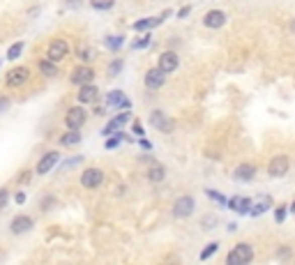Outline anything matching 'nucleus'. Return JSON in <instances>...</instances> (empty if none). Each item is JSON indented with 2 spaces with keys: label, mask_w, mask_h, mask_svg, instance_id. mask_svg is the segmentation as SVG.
I'll return each mask as SVG.
<instances>
[{
  "label": "nucleus",
  "mask_w": 295,
  "mask_h": 265,
  "mask_svg": "<svg viewBox=\"0 0 295 265\" xmlns=\"http://www.w3.org/2000/svg\"><path fill=\"white\" fill-rule=\"evenodd\" d=\"M150 42H153V39H150V35H143V37H138V39H134V42H131V49H148V46H150Z\"/></svg>",
  "instance_id": "nucleus-29"
},
{
  "label": "nucleus",
  "mask_w": 295,
  "mask_h": 265,
  "mask_svg": "<svg viewBox=\"0 0 295 265\" xmlns=\"http://www.w3.org/2000/svg\"><path fill=\"white\" fill-rule=\"evenodd\" d=\"M7 196H10V189H7V187H3V189H0V208H5Z\"/></svg>",
  "instance_id": "nucleus-36"
},
{
  "label": "nucleus",
  "mask_w": 295,
  "mask_h": 265,
  "mask_svg": "<svg viewBox=\"0 0 295 265\" xmlns=\"http://www.w3.org/2000/svg\"><path fill=\"white\" fill-rule=\"evenodd\" d=\"M53 206H55V198H53V196H49V198H42V203H39V208H42L44 212L51 210Z\"/></svg>",
  "instance_id": "nucleus-34"
},
{
  "label": "nucleus",
  "mask_w": 295,
  "mask_h": 265,
  "mask_svg": "<svg viewBox=\"0 0 295 265\" xmlns=\"http://www.w3.org/2000/svg\"><path fill=\"white\" fill-rule=\"evenodd\" d=\"M122 72V60H113L109 67V76H115V74H120Z\"/></svg>",
  "instance_id": "nucleus-31"
},
{
  "label": "nucleus",
  "mask_w": 295,
  "mask_h": 265,
  "mask_svg": "<svg viewBox=\"0 0 295 265\" xmlns=\"http://www.w3.org/2000/svg\"><path fill=\"white\" fill-rule=\"evenodd\" d=\"M134 134H138V136H143V127L138 122H134Z\"/></svg>",
  "instance_id": "nucleus-40"
},
{
  "label": "nucleus",
  "mask_w": 295,
  "mask_h": 265,
  "mask_svg": "<svg viewBox=\"0 0 295 265\" xmlns=\"http://www.w3.org/2000/svg\"><path fill=\"white\" fill-rule=\"evenodd\" d=\"M229 203V208L233 212H238V215H249V206H252V201L245 198V196H233L231 201H226Z\"/></svg>",
  "instance_id": "nucleus-19"
},
{
  "label": "nucleus",
  "mask_w": 295,
  "mask_h": 265,
  "mask_svg": "<svg viewBox=\"0 0 295 265\" xmlns=\"http://www.w3.org/2000/svg\"><path fill=\"white\" fill-rule=\"evenodd\" d=\"M28 81H30V70H28V67H21V65L12 67L5 76L7 88H21V86H26Z\"/></svg>",
  "instance_id": "nucleus-2"
},
{
  "label": "nucleus",
  "mask_w": 295,
  "mask_h": 265,
  "mask_svg": "<svg viewBox=\"0 0 295 265\" xmlns=\"http://www.w3.org/2000/svg\"><path fill=\"white\" fill-rule=\"evenodd\" d=\"M23 53V42H17V44H12L10 49H7V60H17L19 55Z\"/></svg>",
  "instance_id": "nucleus-27"
},
{
  "label": "nucleus",
  "mask_w": 295,
  "mask_h": 265,
  "mask_svg": "<svg viewBox=\"0 0 295 265\" xmlns=\"http://www.w3.org/2000/svg\"><path fill=\"white\" fill-rule=\"evenodd\" d=\"M226 23V14L222 10H210L208 14H205V19H203V26L210 28V30H217V28H222Z\"/></svg>",
  "instance_id": "nucleus-13"
},
{
  "label": "nucleus",
  "mask_w": 295,
  "mask_h": 265,
  "mask_svg": "<svg viewBox=\"0 0 295 265\" xmlns=\"http://www.w3.org/2000/svg\"><path fill=\"white\" fill-rule=\"evenodd\" d=\"M127 139H129V136H127V134H122V131H120V134H115L113 139H109V141H106L104 146H106V150H113V148H118L122 141H127Z\"/></svg>",
  "instance_id": "nucleus-26"
},
{
  "label": "nucleus",
  "mask_w": 295,
  "mask_h": 265,
  "mask_svg": "<svg viewBox=\"0 0 295 265\" xmlns=\"http://www.w3.org/2000/svg\"><path fill=\"white\" fill-rule=\"evenodd\" d=\"M288 157H284V155H277V157L272 159V162L268 164V173L272 175V178H281V175L288 173Z\"/></svg>",
  "instance_id": "nucleus-8"
},
{
  "label": "nucleus",
  "mask_w": 295,
  "mask_h": 265,
  "mask_svg": "<svg viewBox=\"0 0 295 265\" xmlns=\"http://www.w3.org/2000/svg\"><path fill=\"white\" fill-rule=\"evenodd\" d=\"M203 226H214V217H208V219H203Z\"/></svg>",
  "instance_id": "nucleus-41"
},
{
  "label": "nucleus",
  "mask_w": 295,
  "mask_h": 265,
  "mask_svg": "<svg viewBox=\"0 0 295 265\" xmlns=\"http://www.w3.org/2000/svg\"><path fill=\"white\" fill-rule=\"evenodd\" d=\"M79 102L81 104H95L99 99V88L93 83H86V86H79Z\"/></svg>",
  "instance_id": "nucleus-11"
},
{
  "label": "nucleus",
  "mask_w": 295,
  "mask_h": 265,
  "mask_svg": "<svg viewBox=\"0 0 295 265\" xmlns=\"http://www.w3.org/2000/svg\"><path fill=\"white\" fill-rule=\"evenodd\" d=\"M104 182V171L102 168H86L81 173V184L86 189H97Z\"/></svg>",
  "instance_id": "nucleus-5"
},
{
  "label": "nucleus",
  "mask_w": 295,
  "mask_h": 265,
  "mask_svg": "<svg viewBox=\"0 0 295 265\" xmlns=\"http://www.w3.org/2000/svg\"><path fill=\"white\" fill-rule=\"evenodd\" d=\"M148 180H150V182H162V180H166V168L162 166V164H153V166L148 168Z\"/></svg>",
  "instance_id": "nucleus-22"
},
{
  "label": "nucleus",
  "mask_w": 295,
  "mask_h": 265,
  "mask_svg": "<svg viewBox=\"0 0 295 265\" xmlns=\"http://www.w3.org/2000/svg\"><path fill=\"white\" fill-rule=\"evenodd\" d=\"M141 146L145 148V150H150V148H153V146H150V141H145V139H141Z\"/></svg>",
  "instance_id": "nucleus-44"
},
{
  "label": "nucleus",
  "mask_w": 295,
  "mask_h": 265,
  "mask_svg": "<svg viewBox=\"0 0 295 265\" xmlns=\"http://www.w3.org/2000/svg\"><path fill=\"white\" fill-rule=\"evenodd\" d=\"M30 178H33V171H21V175H19V184H26V182H30Z\"/></svg>",
  "instance_id": "nucleus-35"
},
{
  "label": "nucleus",
  "mask_w": 295,
  "mask_h": 265,
  "mask_svg": "<svg viewBox=\"0 0 295 265\" xmlns=\"http://www.w3.org/2000/svg\"><path fill=\"white\" fill-rule=\"evenodd\" d=\"M290 30H293V33H295V21H293V23H290Z\"/></svg>",
  "instance_id": "nucleus-46"
},
{
  "label": "nucleus",
  "mask_w": 295,
  "mask_h": 265,
  "mask_svg": "<svg viewBox=\"0 0 295 265\" xmlns=\"http://www.w3.org/2000/svg\"><path fill=\"white\" fill-rule=\"evenodd\" d=\"M178 65H180V58H178V53H173V51H166V53L159 55V70L162 72H175L178 70Z\"/></svg>",
  "instance_id": "nucleus-15"
},
{
  "label": "nucleus",
  "mask_w": 295,
  "mask_h": 265,
  "mask_svg": "<svg viewBox=\"0 0 295 265\" xmlns=\"http://www.w3.org/2000/svg\"><path fill=\"white\" fill-rule=\"evenodd\" d=\"M252 258H254V249L242 242V244H235L233 247V251L226 256V263L229 265H247Z\"/></svg>",
  "instance_id": "nucleus-1"
},
{
  "label": "nucleus",
  "mask_w": 295,
  "mask_h": 265,
  "mask_svg": "<svg viewBox=\"0 0 295 265\" xmlns=\"http://www.w3.org/2000/svg\"><path fill=\"white\" fill-rule=\"evenodd\" d=\"M189 12H191V7H189V5H187V7H182V10H180V12H178V17H180V19H185V17H187V14H189Z\"/></svg>",
  "instance_id": "nucleus-39"
},
{
  "label": "nucleus",
  "mask_w": 295,
  "mask_h": 265,
  "mask_svg": "<svg viewBox=\"0 0 295 265\" xmlns=\"http://www.w3.org/2000/svg\"><path fill=\"white\" fill-rule=\"evenodd\" d=\"M290 212H293V215H295V201H293V203H290Z\"/></svg>",
  "instance_id": "nucleus-45"
},
{
  "label": "nucleus",
  "mask_w": 295,
  "mask_h": 265,
  "mask_svg": "<svg viewBox=\"0 0 295 265\" xmlns=\"http://www.w3.org/2000/svg\"><path fill=\"white\" fill-rule=\"evenodd\" d=\"M270 208H272V198H270L268 194H261L256 201H254L252 206H249V215L252 217H258L263 215V212H268Z\"/></svg>",
  "instance_id": "nucleus-17"
},
{
  "label": "nucleus",
  "mask_w": 295,
  "mask_h": 265,
  "mask_svg": "<svg viewBox=\"0 0 295 265\" xmlns=\"http://www.w3.org/2000/svg\"><path fill=\"white\" fill-rule=\"evenodd\" d=\"M194 208H196V203H194L191 196H180V198L173 203V217H178V219H187V217L194 215Z\"/></svg>",
  "instance_id": "nucleus-4"
},
{
  "label": "nucleus",
  "mask_w": 295,
  "mask_h": 265,
  "mask_svg": "<svg viewBox=\"0 0 295 265\" xmlns=\"http://www.w3.org/2000/svg\"><path fill=\"white\" fill-rule=\"evenodd\" d=\"M125 122H129V113H120V115H115L113 120H111L109 124H106L104 129H102V134L104 136H109V134H113V131H118L122 127Z\"/></svg>",
  "instance_id": "nucleus-21"
},
{
  "label": "nucleus",
  "mask_w": 295,
  "mask_h": 265,
  "mask_svg": "<svg viewBox=\"0 0 295 265\" xmlns=\"http://www.w3.org/2000/svg\"><path fill=\"white\" fill-rule=\"evenodd\" d=\"M106 106L109 108H131V102L122 90H113L106 95Z\"/></svg>",
  "instance_id": "nucleus-12"
},
{
  "label": "nucleus",
  "mask_w": 295,
  "mask_h": 265,
  "mask_svg": "<svg viewBox=\"0 0 295 265\" xmlns=\"http://www.w3.org/2000/svg\"><path fill=\"white\" fill-rule=\"evenodd\" d=\"M150 124L157 127L159 131H171L173 129V120L166 118V113H162V111H153V113H150Z\"/></svg>",
  "instance_id": "nucleus-16"
},
{
  "label": "nucleus",
  "mask_w": 295,
  "mask_h": 265,
  "mask_svg": "<svg viewBox=\"0 0 295 265\" xmlns=\"http://www.w3.org/2000/svg\"><path fill=\"white\" fill-rule=\"evenodd\" d=\"M217 247H219V244H217V242H210V244H208V247H205V249H203V251H201V260H208V258H210V256H212V254H214V251H217Z\"/></svg>",
  "instance_id": "nucleus-30"
},
{
  "label": "nucleus",
  "mask_w": 295,
  "mask_h": 265,
  "mask_svg": "<svg viewBox=\"0 0 295 265\" xmlns=\"http://www.w3.org/2000/svg\"><path fill=\"white\" fill-rule=\"evenodd\" d=\"M286 210H288V208H286V206H279L277 210H274V222H277V224H281V222H284Z\"/></svg>",
  "instance_id": "nucleus-33"
},
{
  "label": "nucleus",
  "mask_w": 295,
  "mask_h": 265,
  "mask_svg": "<svg viewBox=\"0 0 295 265\" xmlns=\"http://www.w3.org/2000/svg\"><path fill=\"white\" fill-rule=\"evenodd\" d=\"M122 42H125V37L122 35H115V37H106V46H109L111 51H118L122 46Z\"/></svg>",
  "instance_id": "nucleus-28"
},
{
  "label": "nucleus",
  "mask_w": 295,
  "mask_h": 265,
  "mask_svg": "<svg viewBox=\"0 0 295 265\" xmlns=\"http://www.w3.org/2000/svg\"><path fill=\"white\" fill-rule=\"evenodd\" d=\"M208 196L214 201V203H219V206H226V198H224V196H222V194H219V191H214V189H208Z\"/></svg>",
  "instance_id": "nucleus-32"
},
{
  "label": "nucleus",
  "mask_w": 295,
  "mask_h": 265,
  "mask_svg": "<svg viewBox=\"0 0 295 265\" xmlns=\"http://www.w3.org/2000/svg\"><path fill=\"white\" fill-rule=\"evenodd\" d=\"M7 106H10V99H7V97H0V113H3Z\"/></svg>",
  "instance_id": "nucleus-38"
},
{
  "label": "nucleus",
  "mask_w": 295,
  "mask_h": 265,
  "mask_svg": "<svg viewBox=\"0 0 295 265\" xmlns=\"http://www.w3.org/2000/svg\"><path fill=\"white\" fill-rule=\"evenodd\" d=\"M39 72H42L44 76H55L58 74V67H55V62L53 60H39Z\"/></svg>",
  "instance_id": "nucleus-24"
},
{
  "label": "nucleus",
  "mask_w": 295,
  "mask_h": 265,
  "mask_svg": "<svg viewBox=\"0 0 295 265\" xmlns=\"http://www.w3.org/2000/svg\"><path fill=\"white\" fill-rule=\"evenodd\" d=\"M0 258H3V256H0Z\"/></svg>",
  "instance_id": "nucleus-47"
},
{
  "label": "nucleus",
  "mask_w": 295,
  "mask_h": 265,
  "mask_svg": "<svg viewBox=\"0 0 295 265\" xmlns=\"http://www.w3.org/2000/svg\"><path fill=\"white\" fill-rule=\"evenodd\" d=\"M58 159H60V155H58L55 150H51V152H46V155H42V159L37 162V168H35V171H37V175H46L51 168L58 164Z\"/></svg>",
  "instance_id": "nucleus-9"
},
{
  "label": "nucleus",
  "mask_w": 295,
  "mask_h": 265,
  "mask_svg": "<svg viewBox=\"0 0 295 265\" xmlns=\"http://www.w3.org/2000/svg\"><path fill=\"white\" fill-rule=\"evenodd\" d=\"M10 228H12L14 235H23V233H28L30 228H33V219H30L28 215H17L14 219H12Z\"/></svg>",
  "instance_id": "nucleus-14"
},
{
  "label": "nucleus",
  "mask_w": 295,
  "mask_h": 265,
  "mask_svg": "<svg viewBox=\"0 0 295 265\" xmlns=\"http://www.w3.org/2000/svg\"><path fill=\"white\" fill-rule=\"evenodd\" d=\"M254 175H256V168H254L252 164H240V166L235 168L233 178H235V180H240V182H249Z\"/></svg>",
  "instance_id": "nucleus-20"
},
{
  "label": "nucleus",
  "mask_w": 295,
  "mask_h": 265,
  "mask_svg": "<svg viewBox=\"0 0 295 265\" xmlns=\"http://www.w3.org/2000/svg\"><path fill=\"white\" fill-rule=\"evenodd\" d=\"M115 5V0H90V7L97 12H106Z\"/></svg>",
  "instance_id": "nucleus-25"
},
{
  "label": "nucleus",
  "mask_w": 295,
  "mask_h": 265,
  "mask_svg": "<svg viewBox=\"0 0 295 265\" xmlns=\"http://www.w3.org/2000/svg\"><path fill=\"white\" fill-rule=\"evenodd\" d=\"M81 5V0H67V7H77Z\"/></svg>",
  "instance_id": "nucleus-43"
},
{
  "label": "nucleus",
  "mask_w": 295,
  "mask_h": 265,
  "mask_svg": "<svg viewBox=\"0 0 295 265\" xmlns=\"http://www.w3.org/2000/svg\"><path fill=\"white\" fill-rule=\"evenodd\" d=\"M60 143L62 146H79V143H81V134H79V129H69L67 134H62Z\"/></svg>",
  "instance_id": "nucleus-23"
},
{
  "label": "nucleus",
  "mask_w": 295,
  "mask_h": 265,
  "mask_svg": "<svg viewBox=\"0 0 295 265\" xmlns=\"http://www.w3.org/2000/svg\"><path fill=\"white\" fill-rule=\"evenodd\" d=\"M88 120V113L83 111V106H71L65 113V124L67 129H81Z\"/></svg>",
  "instance_id": "nucleus-3"
},
{
  "label": "nucleus",
  "mask_w": 295,
  "mask_h": 265,
  "mask_svg": "<svg viewBox=\"0 0 295 265\" xmlns=\"http://www.w3.org/2000/svg\"><path fill=\"white\" fill-rule=\"evenodd\" d=\"M169 14H171V12L166 10L164 14H159V17H148V19H138V21L134 23V26H131V28H134V30H150V28L159 26V23H162V21H164L166 17H169Z\"/></svg>",
  "instance_id": "nucleus-18"
},
{
  "label": "nucleus",
  "mask_w": 295,
  "mask_h": 265,
  "mask_svg": "<svg viewBox=\"0 0 295 265\" xmlns=\"http://www.w3.org/2000/svg\"><path fill=\"white\" fill-rule=\"evenodd\" d=\"M67 53H69V44H67V39H53V42L49 44L46 58L53 60V62H58V60H62Z\"/></svg>",
  "instance_id": "nucleus-7"
},
{
  "label": "nucleus",
  "mask_w": 295,
  "mask_h": 265,
  "mask_svg": "<svg viewBox=\"0 0 295 265\" xmlns=\"http://www.w3.org/2000/svg\"><path fill=\"white\" fill-rule=\"evenodd\" d=\"M79 55H81V58H90V51H88V49H79Z\"/></svg>",
  "instance_id": "nucleus-42"
},
{
  "label": "nucleus",
  "mask_w": 295,
  "mask_h": 265,
  "mask_svg": "<svg viewBox=\"0 0 295 265\" xmlns=\"http://www.w3.org/2000/svg\"><path fill=\"white\" fill-rule=\"evenodd\" d=\"M14 201H17L19 206H23V203H26V194H23V191H19V194L14 196Z\"/></svg>",
  "instance_id": "nucleus-37"
},
{
  "label": "nucleus",
  "mask_w": 295,
  "mask_h": 265,
  "mask_svg": "<svg viewBox=\"0 0 295 265\" xmlns=\"http://www.w3.org/2000/svg\"><path fill=\"white\" fill-rule=\"evenodd\" d=\"M164 83H166V72H162L159 67L145 72V88H150V90H157V88H162Z\"/></svg>",
  "instance_id": "nucleus-10"
},
{
  "label": "nucleus",
  "mask_w": 295,
  "mask_h": 265,
  "mask_svg": "<svg viewBox=\"0 0 295 265\" xmlns=\"http://www.w3.org/2000/svg\"><path fill=\"white\" fill-rule=\"evenodd\" d=\"M69 81L74 86H86V83H93L95 81V70L88 65H79L74 67V72L69 74Z\"/></svg>",
  "instance_id": "nucleus-6"
}]
</instances>
